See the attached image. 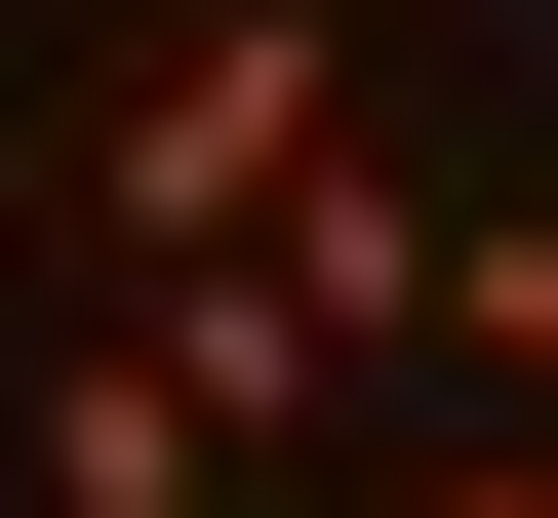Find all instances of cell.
Wrapping results in <instances>:
<instances>
[{
    "instance_id": "7a4b0ae2",
    "label": "cell",
    "mask_w": 558,
    "mask_h": 518,
    "mask_svg": "<svg viewBox=\"0 0 558 518\" xmlns=\"http://www.w3.org/2000/svg\"><path fill=\"white\" fill-rule=\"evenodd\" d=\"M399 359H439V200H399V160H319L240 279H160V399H199V438H360Z\"/></svg>"
},
{
    "instance_id": "5b68a950",
    "label": "cell",
    "mask_w": 558,
    "mask_h": 518,
    "mask_svg": "<svg viewBox=\"0 0 558 518\" xmlns=\"http://www.w3.org/2000/svg\"><path fill=\"white\" fill-rule=\"evenodd\" d=\"M399 518H558V438H478V479H399Z\"/></svg>"
},
{
    "instance_id": "277c9868",
    "label": "cell",
    "mask_w": 558,
    "mask_h": 518,
    "mask_svg": "<svg viewBox=\"0 0 558 518\" xmlns=\"http://www.w3.org/2000/svg\"><path fill=\"white\" fill-rule=\"evenodd\" d=\"M439 399H478V438H558V200H478V240H439Z\"/></svg>"
},
{
    "instance_id": "3957f363",
    "label": "cell",
    "mask_w": 558,
    "mask_h": 518,
    "mask_svg": "<svg viewBox=\"0 0 558 518\" xmlns=\"http://www.w3.org/2000/svg\"><path fill=\"white\" fill-rule=\"evenodd\" d=\"M40 518H240V438L160 399V320H81V359H40Z\"/></svg>"
},
{
    "instance_id": "6da1fadb",
    "label": "cell",
    "mask_w": 558,
    "mask_h": 518,
    "mask_svg": "<svg viewBox=\"0 0 558 518\" xmlns=\"http://www.w3.org/2000/svg\"><path fill=\"white\" fill-rule=\"evenodd\" d=\"M319 160H360V120H319V0H199L160 81L81 120V320H160V279H240V240H279Z\"/></svg>"
}]
</instances>
